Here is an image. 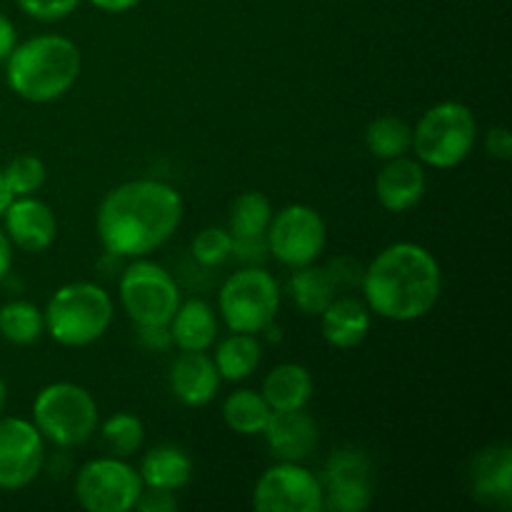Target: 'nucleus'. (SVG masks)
I'll use <instances>...</instances> for the list:
<instances>
[{
	"mask_svg": "<svg viewBox=\"0 0 512 512\" xmlns=\"http://www.w3.org/2000/svg\"><path fill=\"white\" fill-rule=\"evenodd\" d=\"M183 220V198L170 183L153 178L128 180L98 205L95 230L105 253L145 258L163 248Z\"/></svg>",
	"mask_w": 512,
	"mask_h": 512,
	"instance_id": "nucleus-1",
	"label": "nucleus"
},
{
	"mask_svg": "<svg viewBox=\"0 0 512 512\" xmlns=\"http://www.w3.org/2000/svg\"><path fill=\"white\" fill-rule=\"evenodd\" d=\"M365 305L395 323L420 320L438 305L443 270L435 255L418 243H393L363 268Z\"/></svg>",
	"mask_w": 512,
	"mask_h": 512,
	"instance_id": "nucleus-2",
	"label": "nucleus"
},
{
	"mask_svg": "<svg viewBox=\"0 0 512 512\" xmlns=\"http://www.w3.org/2000/svg\"><path fill=\"white\" fill-rule=\"evenodd\" d=\"M83 58L65 35H35L15 45L5 58V80L18 98L28 103L58 100L78 83Z\"/></svg>",
	"mask_w": 512,
	"mask_h": 512,
	"instance_id": "nucleus-3",
	"label": "nucleus"
},
{
	"mask_svg": "<svg viewBox=\"0 0 512 512\" xmlns=\"http://www.w3.org/2000/svg\"><path fill=\"white\" fill-rule=\"evenodd\" d=\"M45 330L63 348H88L108 333L113 300L95 283H68L53 293L43 313Z\"/></svg>",
	"mask_w": 512,
	"mask_h": 512,
	"instance_id": "nucleus-4",
	"label": "nucleus"
},
{
	"mask_svg": "<svg viewBox=\"0 0 512 512\" xmlns=\"http://www.w3.org/2000/svg\"><path fill=\"white\" fill-rule=\"evenodd\" d=\"M478 123L473 110L458 100H445L425 110L413 128V153L423 165L438 170L458 168L473 153Z\"/></svg>",
	"mask_w": 512,
	"mask_h": 512,
	"instance_id": "nucleus-5",
	"label": "nucleus"
},
{
	"mask_svg": "<svg viewBox=\"0 0 512 512\" xmlns=\"http://www.w3.org/2000/svg\"><path fill=\"white\" fill-rule=\"evenodd\" d=\"M98 418V403L78 383H50L33 400V425L63 450L88 443L98 430Z\"/></svg>",
	"mask_w": 512,
	"mask_h": 512,
	"instance_id": "nucleus-6",
	"label": "nucleus"
},
{
	"mask_svg": "<svg viewBox=\"0 0 512 512\" xmlns=\"http://www.w3.org/2000/svg\"><path fill=\"white\" fill-rule=\"evenodd\" d=\"M218 310L230 333H263L278 318V280L260 265H245L223 283Z\"/></svg>",
	"mask_w": 512,
	"mask_h": 512,
	"instance_id": "nucleus-7",
	"label": "nucleus"
},
{
	"mask_svg": "<svg viewBox=\"0 0 512 512\" xmlns=\"http://www.w3.org/2000/svg\"><path fill=\"white\" fill-rule=\"evenodd\" d=\"M120 303L135 325H168L180 305V288L158 263L135 258L120 275Z\"/></svg>",
	"mask_w": 512,
	"mask_h": 512,
	"instance_id": "nucleus-8",
	"label": "nucleus"
},
{
	"mask_svg": "<svg viewBox=\"0 0 512 512\" xmlns=\"http://www.w3.org/2000/svg\"><path fill=\"white\" fill-rule=\"evenodd\" d=\"M140 493V473L118 455L90 460L75 475V498L88 512H130Z\"/></svg>",
	"mask_w": 512,
	"mask_h": 512,
	"instance_id": "nucleus-9",
	"label": "nucleus"
},
{
	"mask_svg": "<svg viewBox=\"0 0 512 512\" xmlns=\"http://www.w3.org/2000/svg\"><path fill=\"white\" fill-rule=\"evenodd\" d=\"M265 240L278 263L288 265V268H303L323 255L325 243H328V228L318 210L303 203H293L273 213Z\"/></svg>",
	"mask_w": 512,
	"mask_h": 512,
	"instance_id": "nucleus-10",
	"label": "nucleus"
},
{
	"mask_svg": "<svg viewBox=\"0 0 512 512\" xmlns=\"http://www.w3.org/2000/svg\"><path fill=\"white\" fill-rule=\"evenodd\" d=\"M258 512H323V480L300 463H285L265 470L253 490Z\"/></svg>",
	"mask_w": 512,
	"mask_h": 512,
	"instance_id": "nucleus-11",
	"label": "nucleus"
},
{
	"mask_svg": "<svg viewBox=\"0 0 512 512\" xmlns=\"http://www.w3.org/2000/svg\"><path fill=\"white\" fill-rule=\"evenodd\" d=\"M45 468V438L33 420L0 418V490H23Z\"/></svg>",
	"mask_w": 512,
	"mask_h": 512,
	"instance_id": "nucleus-12",
	"label": "nucleus"
},
{
	"mask_svg": "<svg viewBox=\"0 0 512 512\" xmlns=\"http://www.w3.org/2000/svg\"><path fill=\"white\" fill-rule=\"evenodd\" d=\"M373 503V463L363 450L345 448L325 463L323 510L363 512Z\"/></svg>",
	"mask_w": 512,
	"mask_h": 512,
	"instance_id": "nucleus-13",
	"label": "nucleus"
},
{
	"mask_svg": "<svg viewBox=\"0 0 512 512\" xmlns=\"http://www.w3.org/2000/svg\"><path fill=\"white\" fill-rule=\"evenodd\" d=\"M5 235L15 248L25 253H43L55 243L58 235V220L53 208L35 195H20L10 200L3 213Z\"/></svg>",
	"mask_w": 512,
	"mask_h": 512,
	"instance_id": "nucleus-14",
	"label": "nucleus"
},
{
	"mask_svg": "<svg viewBox=\"0 0 512 512\" xmlns=\"http://www.w3.org/2000/svg\"><path fill=\"white\" fill-rule=\"evenodd\" d=\"M425 188H428V175L423 163L408 155L385 160L375 178V195L388 213H405L415 208L423 200Z\"/></svg>",
	"mask_w": 512,
	"mask_h": 512,
	"instance_id": "nucleus-15",
	"label": "nucleus"
},
{
	"mask_svg": "<svg viewBox=\"0 0 512 512\" xmlns=\"http://www.w3.org/2000/svg\"><path fill=\"white\" fill-rule=\"evenodd\" d=\"M270 450L285 463H303L318 448V423L305 410H273L263 430Z\"/></svg>",
	"mask_w": 512,
	"mask_h": 512,
	"instance_id": "nucleus-16",
	"label": "nucleus"
},
{
	"mask_svg": "<svg viewBox=\"0 0 512 512\" xmlns=\"http://www.w3.org/2000/svg\"><path fill=\"white\" fill-rule=\"evenodd\" d=\"M220 388V373L205 350H183L170 368V390L188 408H203Z\"/></svg>",
	"mask_w": 512,
	"mask_h": 512,
	"instance_id": "nucleus-17",
	"label": "nucleus"
},
{
	"mask_svg": "<svg viewBox=\"0 0 512 512\" xmlns=\"http://www.w3.org/2000/svg\"><path fill=\"white\" fill-rule=\"evenodd\" d=\"M370 308L365 300L338 295L333 303L320 313V330H323L325 343L338 350H350L363 343L370 333Z\"/></svg>",
	"mask_w": 512,
	"mask_h": 512,
	"instance_id": "nucleus-18",
	"label": "nucleus"
},
{
	"mask_svg": "<svg viewBox=\"0 0 512 512\" xmlns=\"http://www.w3.org/2000/svg\"><path fill=\"white\" fill-rule=\"evenodd\" d=\"M473 493L483 503L508 508L512 503V450L510 445H490L473 460Z\"/></svg>",
	"mask_w": 512,
	"mask_h": 512,
	"instance_id": "nucleus-19",
	"label": "nucleus"
},
{
	"mask_svg": "<svg viewBox=\"0 0 512 512\" xmlns=\"http://www.w3.org/2000/svg\"><path fill=\"white\" fill-rule=\"evenodd\" d=\"M168 328L180 350H210L218 338V320L205 300H180Z\"/></svg>",
	"mask_w": 512,
	"mask_h": 512,
	"instance_id": "nucleus-20",
	"label": "nucleus"
},
{
	"mask_svg": "<svg viewBox=\"0 0 512 512\" xmlns=\"http://www.w3.org/2000/svg\"><path fill=\"white\" fill-rule=\"evenodd\" d=\"M138 473L145 488H160L175 493V490L185 488L193 478V460L178 445H158V448H150L143 455Z\"/></svg>",
	"mask_w": 512,
	"mask_h": 512,
	"instance_id": "nucleus-21",
	"label": "nucleus"
},
{
	"mask_svg": "<svg viewBox=\"0 0 512 512\" xmlns=\"http://www.w3.org/2000/svg\"><path fill=\"white\" fill-rule=\"evenodd\" d=\"M263 398L273 410H305L313 398V375L300 363H283L263 380Z\"/></svg>",
	"mask_w": 512,
	"mask_h": 512,
	"instance_id": "nucleus-22",
	"label": "nucleus"
},
{
	"mask_svg": "<svg viewBox=\"0 0 512 512\" xmlns=\"http://www.w3.org/2000/svg\"><path fill=\"white\" fill-rule=\"evenodd\" d=\"M298 273L290 278L288 290L293 303L298 305V310H303L305 315H320L333 298H338V283L330 275L328 265L320 268V265H303V268H295Z\"/></svg>",
	"mask_w": 512,
	"mask_h": 512,
	"instance_id": "nucleus-23",
	"label": "nucleus"
},
{
	"mask_svg": "<svg viewBox=\"0 0 512 512\" xmlns=\"http://www.w3.org/2000/svg\"><path fill=\"white\" fill-rule=\"evenodd\" d=\"M260 343L255 335L250 333H233L215 348V368H218L220 380L228 383H240V380L250 378L260 365Z\"/></svg>",
	"mask_w": 512,
	"mask_h": 512,
	"instance_id": "nucleus-24",
	"label": "nucleus"
},
{
	"mask_svg": "<svg viewBox=\"0 0 512 512\" xmlns=\"http://www.w3.org/2000/svg\"><path fill=\"white\" fill-rule=\"evenodd\" d=\"M273 408L268 405V400L263 398V393H255V390L240 388L235 393H230L223 403V420L233 433L238 435H263L265 425H268Z\"/></svg>",
	"mask_w": 512,
	"mask_h": 512,
	"instance_id": "nucleus-25",
	"label": "nucleus"
},
{
	"mask_svg": "<svg viewBox=\"0 0 512 512\" xmlns=\"http://www.w3.org/2000/svg\"><path fill=\"white\" fill-rule=\"evenodd\" d=\"M365 145L380 160H393L410 153L413 128L398 115H380L365 128Z\"/></svg>",
	"mask_w": 512,
	"mask_h": 512,
	"instance_id": "nucleus-26",
	"label": "nucleus"
},
{
	"mask_svg": "<svg viewBox=\"0 0 512 512\" xmlns=\"http://www.w3.org/2000/svg\"><path fill=\"white\" fill-rule=\"evenodd\" d=\"M45 333L43 310L30 300H10L0 308V335L13 345H33Z\"/></svg>",
	"mask_w": 512,
	"mask_h": 512,
	"instance_id": "nucleus-27",
	"label": "nucleus"
},
{
	"mask_svg": "<svg viewBox=\"0 0 512 512\" xmlns=\"http://www.w3.org/2000/svg\"><path fill=\"white\" fill-rule=\"evenodd\" d=\"M273 218V203L260 190H245L233 200L230 208V235L235 238H253L268 233Z\"/></svg>",
	"mask_w": 512,
	"mask_h": 512,
	"instance_id": "nucleus-28",
	"label": "nucleus"
},
{
	"mask_svg": "<svg viewBox=\"0 0 512 512\" xmlns=\"http://www.w3.org/2000/svg\"><path fill=\"white\" fill-rule=\"evenodd\" d=\"M100 435H103V443L108 445L110 453L118 455V458H130L143 448L145 428L138 415L115 413L105 420Z\"/></svg>",
	"mask_w": 512,
	"mask_h": 512,
	"instance_id": "nucleus-29",
	"label": "nucleus"
},
{
	"mask_svg": "<svg viewBox=\"0 0 512 512\" xmlns=\"http://www.w3.org/2000/svg\"><path fill=\"white\" fill-rule=\"evenodd\" d=\"M5 183H8L10 193L15 198L20 195H35L45 185V178H48V170H45V163L38 158V155H18V158L10 160L3 168Z\"/></svg>",
	"mask_w": 512,
	"mask_h": 512,
	"instance_id": "nucleus-30",
	"label": "nucleus"
},
{
	"mask_svg": "<svg viewBox=\"0 0 512 512\" xmlns=\"http://www.w3.org/2000/svg\"><path fill=\"white\" fill-rule=\"evenodd\" d=\"M193 258L205 268H218L233 258V235L225 228H205L193 240Z\"/></svg>",
	"mask_w": 512,
	"mask_h": 512,
	"instance_id": "nucleus-31",
	"label": "nucleus"
},
{
	"mask_svg": "<svg viewBox=\"0 0 512 512\" xmlns=\"http://www.w3.org/2000/svg\"><path fill=\"white\" fill-rule=\"evenodd\" d=\"M15 3L28 18L40 20V23H55V20L68 18L78 8L80 0H15Z\"/></svg>",
	"mask_w": 512,
	"mask_h": 512,
	"instance_id": "nucleus-32",
	"label": "nucleus"
},
{
	"mask_svg": "<svg viewBox=\"0 0 512 512\" xmlns=\"http://www.w3.org/2000/svg\"><path fill=\"white\" fill-rule=\"evenodd\" d=\"M268 253L265 235H253V238H235L233 235V258L243 265H260L268 258Z\"/></svg>",
	"mask_w": 512,
	"mask_h": 512,
	"instance_id": "nucleus-33",
	"label": "nucleus"
},
{
	"mask_svg": "<svg viewBox=\"0 0 512 512\" xmlns=\"http://www.w3.org/2000/svg\"><path fill=\"white\" fill-rule=\"evenodd\" d=\"M135 508L140 512H173L178 508V500H175V493H170V490L145 488L143 485V493H140Z\"/></svg>",
	"mask_w": 512,
	"mask_h": 512,
	"instance_id": "nucleus-34",
	"label": "nucleus"
},
{
	"mask_svg": "<svg viewBox=\"0 0 512 512\" xmlns=\"http://www.w3.org/2000/svg\"><path fill=\"white\" fill-rule=\"evenodd\" d=\"M485 150L495 160H510L512 155V135L505 125H495L485 135Z\"/></svg>",
	"mask_w": 512,
	"mask_h": 512,
	"instance_id": "nucleus-35",
	"label": "nucleus"
},
{
	"mask_svg": "<svg viewBox=\"0 0 512 512\" xmlns=\"http://www.w3.org/2000/svg\"><path fill=\"white\" fill-rule=\"evenodd\" d=\"M138 338L148 350H165L173 345L168 325H138Z\"/></svg>",
	"mask_w": 512,
	"mask_h": 512,
	"instance_id": "nucleus-36",
	"label": "nucleus"
},
{
	"mask_svg": "<svg viewBox=\"0 0 512 512\" xmlns=\"http://www.w3.org/2000/svg\"><path fill=\"white\" fill-rule=\"evenodd\" d=\"M15 45H18V33H15L13 20L5 13H0V60L8 58Z\"/></svg>",
	"mask_w": 512,
	"mask_h": 512,
	"instance_id": "nucleus-37",
	"label": "nucleus"
},
{
	"mask_svg": "<svg viewBox=\"0 0 512 512\" xmlns=\"http://www.w3.org/2000/svg\"><path fill=\"white\" fill-rule=\"evenodd\" d=\"M88 3L103 13H128V10L138 8L140 0H88Z\"/></svg>",
	"mask_w": 512,
	"mask_h": 512,
	"instance_id": "nucleus-38",
	"label": "nucleus"
},
{
	"mask_svg": "<svg viewBox=\"0 0 512 512\" xmlns=\"http://www.w3.org/2000/svg\"><path fill=\"white\" fill-rule=\"evenodd\" d=\"M13 268V243L5 235V230L0 228V280H5Z\"/></svg>",
	"mask_w": 512,
	"mask_h": 512,
	"instance_id": "nucleus-39",
	"label": "nucleus"
},
{
	"mask_svg": "<svg viewBox=\"0 0 512 512\" xmlns=\"http://www.w3.org/2000/svg\"><path fill=\"white\" fill-rule=\"evenodd\" d=\"M15 195L10 193V188H8V183H5V175H3V168H0V218H3V213H5V208H8L10 205V200H13Z\"/></svg>",
	"mask_w": 512,
	"mask_h": 512,
	"instance_id": "nucleus-40",
	"label": "nucleus"
},
{
	"mask_svg": "<svg viewBox=\"0 0 512 512\" xmlns=\"http://www.w3.org/2000/svg\"><path fill=\"white\" fill-rule=\"evenodd\" d=\"M5 398H8V388H5V380L3 375H0V413H3L5 408Z\"/></svg>",
	"mask_w": 512,
	"mask_h": 512,
	"instance_id": "nucleus-41",
	"label": "nucleus"
}]
</instances>
